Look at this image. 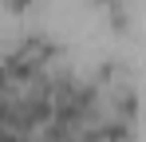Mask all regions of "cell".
Instances as JSON below:
<instances>
[{
	"label": "cell",
	"instance_id": "6da1fadb",
	"mask_svg": "<svg viewBox=\"0 0 146 142\" xmlns=\"http://www.w3.org/2000/svg\"><path fill=\"white\" fill-rule=\"evenodd\" d=\"M115 115H119V118H130V122H134V115H138V99H134V91L115 95Z\"/></svg>",
	"mask_w": 146,
	"mask_h": 142
},
{
	"label": "cell",
	"instance_id": "3957f363",
	"mask_svg": "<svg viewBox=\"0 0 146 142\" xmlns=\"http://www.w3.org/2000/svg\"><path fill=\"white\" fill-rule=\"evenodd\" d=\"M103 4H111V0H103Z\"/></svg>",
	"mask_w": 146,
	"mask_h": 142
},
{
	"label": "cell",
	"instance_id": "7a4b0ae2",
	"mask_svg": "<svg viewBox=\"0 0 146 142\" xmlns=\"http://www.w3.org/2000/svg\"><path fill=\"white\" fill-rule=\"evenodd\" d=\"M28 4H32V0H8V8H16V12H20V8H28Z\"/></svg>",
	"mask_w": 146,
	"mask_h": 142
}]
</instances>
